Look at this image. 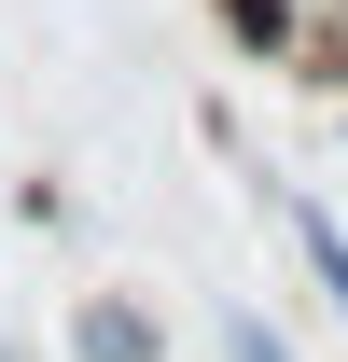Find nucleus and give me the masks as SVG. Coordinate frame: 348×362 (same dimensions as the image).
Wrapping results in <instances>:
<instances>
[{"instance_id":"3","label":"nucleus","mask_w":348,"mask_h":362,"mask_svg":"<svg viewBox=\"0 0 348 362\" xmlns=\"http://www.w3.org/2000/svg\"><path fill=\"white\" fill-rule=\"evenodd\" d=\"M237 362H293V349H279V334H265V320H237Z\"/></svg>"},{"instance_id":"1","label":"nucleus","mask_w":348,"mask_h":362,"mask_svg":"<svg viewBox=\"0 0 348 362\" xmlns=\"http://www.w3.org/2000/svg\"><path fill=\"white\" fill-rule=\"evenodd\" d=\"M84 362H153V320L139 307H84Z\"/></svg>"},{"instance_id":"2","label":"nucleus","mask_w":348,"mask_h":362,"mask_svg":"<svg viewBox=\"0 0 348 362\" xmlns=\"http://www.w3.org/2000/svg\"><path fill=\"white\" fill-rule=\"evenodd\" d=\"M293 237H306V265H320V293H335V307H348V237L320 223V209H293Z\"/></svg>"}]
</instances>
